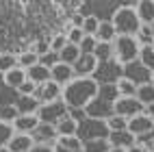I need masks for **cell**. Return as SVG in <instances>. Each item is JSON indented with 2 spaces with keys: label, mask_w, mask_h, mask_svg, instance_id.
<instances>
[{
  "label": "cell",
  "mask_w": 154,
  "mask_h": 152,
  "mask_svg": "<svg viewBox=\"0 0 154 152\" xmlns=\"http://www.w3.org/2000/svg\"><path fill=\"white\" fill-rule=\"evenodd\" d=\"M98 96V83L94 78H74L69 85L63 87V102L67 109H85Z\"/></svg>",
  "instance_id": "cell-1"
},
{
  "label": "cell",
  "mask_w": 154,
  "mask_h": 152,
  "mask_svg": "<svg viewBox=\"0 0 154 152\" xmlns=\"http://www.w3.org/2000/svg\"><path fill=\"white\" fill-rule=\"evenodd\" d=\"M113 28H115L117 35H126V37H135L141 28V22L137 17V11H135V5H124L119 7L115 13H113V20H111Z\"/></svg>",
  "instance_id": "cell-2"
},
{
  "label": "cell",
  "mask_w": 154,
  "mask_h": 152,
  "mask_svg": "<svg viewBox=\"0 0 154 152\" xmlns=\"http://www.w3.org/2000/svg\"><path fill=\"white\" fill-rule=\"evenodd\" d=\"M141 46L137 44L135 37H126V35H117V39L113 42V59L119 65H126L130 61H137Z\"/></svg>",
  "instance_id": "cell-3"
},
{
  "label": "cell",
  "mask_w": 154,
  "mask_h": 152,
  "mask_svg": "<svg viewBox=\"0 0 154 152\" xmlns=\"http://www.w3.org/2000/svg\"><path fill=\"white\" fill-rule=\"evenodd\" d=\"M111 130L106 126L104 119H85L78 124V130H76V137L80 141H91V139H109Z\"/></svg>",
  "instance_id": "cell-4"
},
{
  "label": "cell",
  "mask_w": 154,
  "mask_h": 152,
  "mask_svg": "<svg viewBox=\"0 0 154 152\" xmlns=\"http://www.w3.org/2000/svg\"><path fill=\"white\" fill-rule=\"evenodd\" d=\"M65 115H67V104L63 102V98H61V100H54V102H48V104H42V107H39V111H37L39 122L50 124V126H57Z\"/></svg>",
  "instance_id": "cell-5"
},
{
  "label": "cell",
  "mask_w": 154,
  "mask_h": 152,
  "mask_svg": "<svg viewBox=\"0 0 154 152\" xmlns=\"http://www.w3.org/2000/svg\"><path fill=\"white\" fill-rule=\"evenodd\" d=\"M91 78H94L98 85H115L122 78V65L115 59L104 61V63H98V67H96V72H94Z\"/></svg>",
  "instance_id": "cell-6"
},
{
  "label": "cell",
  "mask_w": 154,
  "mask_h": 152,
  "mask_svg": "<svg viewBox=\"0 0 154 152\" xmlns=\"http://www.w3.org/2000/svg\"><path fill=\"white\" fill-rule=\"evenodd\" d=\"M122 78L130 80L135 87H141V85H148L152 80V72L148 67H143L139 61H130V63L122 65Z\"/></svg>",
  "instance_id": "cell-7"
},
{
  "label": "cell",
  "mask_w": 154,
  "mask_h": 152,
  "mask_svg": "<svg viewBox=\"0 0 154 152\" xmlns=\"http://www.w3.org/2000/svg\"><path fill=\"white\" fill-rule=\"evenodd\" d=\"M113 111H115V115L130 119L135 115H141L143 111H146V107H143L137 98H117V102L113 104Z\"/></svg>",
  "instance_id": "cell-8"
},
{
  "label": "cell",
  "mask_w": 154,
  "mask_h": 152,
  "mask_svg": "<svg viewBox=\"0 0 154 152\" xmlns=\"http://www.w3.org/2000/svg\"><path fill=\"white\" fill-rule=\"evenodd\" d=\"M85 113H87V117L89 119H109V117H113L115 115V111H113V104L111 102H106V100H102V98H94L91 102L85 107Z\"/></svg>",
  "instance_id": "cell-9"
},
{
  "label": "cell",
  "mask_w": 154,
  "mask_h": 152,
  "mask_svg": "<svg viewBox=\"0 0 154 152\" xmlns=\"http://www.w3.org/2000/svg\"><path fill=\"white\" fill-rule=\"evenodd\" d=\"M30 137H33V141L39 144V146H50L52 148L57 144V139H59V133H57V126H50V124L39 122L37 128L30 133Z\"/></svg>",
  "instance_id": "cell-10"
},
{
  "label": "cell",
  "mask_w": 154,
  "mask_h": 152,
  "mask_svg": "<svg viewBox=\"0 0 154 152\" xmlns=\"http://www.w3.org/2000/svg\"><path fill=\"white\" fill-rule=\"evenodd\" d=\"M61 96H63V87H59L57 83H52V80H48V83L39 85V87L35 89V98H37L42 104H48V102H54V100H61Z\"/></svg>",
  "instance_id": "cell-11"
},
{
  "label": "cell",
  "mask_w": 154,
  "mask_h": 152,
  "mask_svg": "<svg viewBox=\"0 0 154 152\" xmlns=\"http://www.w3.org/2000/svg\"><path fill=\"white\" fill-rule=\"evenodd\" d=\"M72 67H74V76L76 78H89V76H94L96 67H98V61H96L94 54H80L78 61Z\"/></svg>",
  "instance_id": "cell-12"
},
{
  "label": "cell",
  "mask_w": 154,
  "mask_h": 152,
  "mask_svg": "<svg viewBox=\"0 0 154 152\" xmlns=\"http://www.w3.org/2000/svg\"><path fill=\"white\" fill-rule=\"evenodd\" d=\"M150 130H154V122H152L146 113L135 115V117L128 119V133L135 135V139L141 137V135H146V133H150Z\"/></svg>",
  "instance_id": "cell-13"
},
{
  "label": "cell",
  "mask_w": 154,
  "mask_h": 152,
  "mask_svg": "<svg viewBox=\"0 0 154 152\" xmlns=\"http://www.w3.org/2000/svg\"><path fill=\"white\" fill-rule=\"evenodd\" d=\"M74 78H76V76H74V67H72V65L57 63L52 70H50V80H52V83H57L59 87H65V85H69Z\"/></svg>",
  "instance_id": "cell-14"
},
{
  "label": "cell",
  "mask_w": 154,
  "mask_h": 152,
  "mask_svg": "<svg viewBox=\"0 0 154 152\" xmlns=\"http://www.w3.org/2000/svg\"><path fill=\"white\" fill-rule=\"evenodd\" d=\"M13 107L17 109L20 115H37V111H39V107H42V102H39L35 96H17V100H15Z\"/></svg>",
  "instance_id": "cell-15"
},
{
  "label": "cell",
  "mask_w": 154,
  "mask_h": 152,
  "mask_svg": "<svg viewBox=\"0 0 154 152\" xmlns=\"http://www.w3.org/2000/svg\"><path fill=\"white\" fill-rule=\"evenodd\" d=\"M52 152H83V141L74 137H59L52 146Z\"/></svg>",
  "instance_id": "cell-16"
},
{
  "label": "cell",
  "mask_w": 154,
  "mask_h": 152,
  "mask_svg": "<svg viewBox=\"0 0 154 152\" xmlns=\"http://www.w3.org/2000/svg\"><path fill=\"white\" fill-rule=\"evenodd\" d=\"M39 124L37 115H17V119L13 122V130L20 135H30Z\"/></svg>",
  "instance_id": "cell-17"
},
{
  "label": "cell",
  "mask_w": 154,
  "mask_h": 152,
  "mask_svg": "<svg viewBox=\"0 0 154 152\" xmlns=\"http://www.w3.org/2000/svg\"><path fill=\"white\" fill-rule=\"evenodd\" d=\"M109 144H111V148L128 150L130 146L137 144V139H135V135H130L128 130H119V133H111L109 135Z\"/></svg>",
  "instance_id": "cell-18"
},
{
  "label": "cell",
  "mask_w": 154,
  "mask_h": 152,
  "mask_svg": "<svg viewBox=\"0 0 154 152\" xmlns=\"http://www.w3.org/2000/svg\"><path fill=\"white\" fill-rule=\"evenodd\" d=\"M33 146H35V141H33V137H30V135H20V133H15V135L11 137V141L7 144V150H9V152H28Z\"/></svg>",
  "instance_id": "cell-19"
},
{
  "label": "cell",
  "mask_w": 154,
  "mask_h": 152,
  "mask_svg": "<svg viewBox=\"0 0 154 152\" xmlns=\"http://www.w3.org/2000/svg\"><path fill=\"white\" fill-rule=\"evenodd\" d=\"M96 39L100 44H113L117 39V33L113 28L111 20H100V26H98V33H96Z\"/></svg>",
  "instance_id": "cell-20"
},
{
  "label": "cell",
  "mask_w": 154,
  "mask_h": 152,
  "mask_svg": "<svg viewBox=\"0 0 154 152\" xmlns=\"http://www.w3.org/2000/svg\"><path fill=\"white\" fill-rule=\"evenodd\" d=\"M135 11H137V17L141 24H152L154 22V2L152 0H143V2H137L135 5Z\"/></svg>",
  "instance_id": "cell-21"
},
{
  "label": "cell",
  "mask_w": 154,
  "mask_h": 152,
  "mask_svg": "<svg viewBox=\"0 0 154 152\" xmlns=\"http://www.w3.org/2000/svg\"><path fill=\"white\" fill-rule=\"evenodd\" d=\"M26 78L39 87V85H44V83H48V80H50V70L44 67L42 63H37V65H33L30 70H26Z\"/></svg>",
  "instance_id": "cell-22"
},
{
  "label": "cell",
  "mask_w": 154,
  "mask_h": 152,
  "mask_svg": "<svg viewBox=\"0 0 154 152\" xmlns=\"http://www.w3.org/2000/svg\"><path fill=\"white\" fill-rule=\"evenodd\" d=\"M24 80H26V72H24L22 67H13V70H9L7 74H2V83L9 89H17Z\"/></svg>",
  "instance_id": "cell-23"
},
{
  "label": "cell",
  "mask_w": 154,
  "mask_h": 152,
  "mask_svg": "<svg viewBox=\"0 0 154 152\" xmlns=\"http://www.w3.org/2000/svg\"><path fill=\"white\" fill-rule=\"evenodd\" d=\"M78 57H80L78 46H72V44H67V46L59 52V61H61V63H65V65H74L76 61H78Z\"/></svg>",
  "instance_id": "cell-24"
},
{
  "label": "cell",
  "mask_w": 154,
  "mask_h": 152,
  "mask_svg": "<svg viewBox=\"0 0 154 152\" xmlns=\"http://www.w3.org/2000/svg\"><path fill=\"white\" fill-rule=\"evenodd\" d=\"M76 130H78V124H76L74 119H69L67 115L57 124V133H59V137H74Z\"/></svg>",
  "instance_id": "cell-25"
},
{
  "label": "cell",
  "mask_w": 154,
  "mask_h": 152,
  "mask_svg": "<svg viewBox=\"0 0 154 152\" xmlns=\"http://www.w3.org/2000/svg\"><path fill=\"white\" fill-rule=\"evenodd\" d=\"M135 98L139 100V102H141L143 107L152 104V102H154V85H152V83H148V85H141V87H137V94H135Z\"/></svg>",
  "instance_id": "cell-26"
},
{
  "label": "cell",
  "mask_w": 154,
  "mask_h": 152,
  "mask_svg": "<svg viewBox=\"0 0 154 152\" xmlns=\"http://www.w3.org/2000/svg\"><path fill=\"white\" fill-rule=\"evenodd\" d=\"M98 98L106 100V102H111V104H115L117 98H119L117 85H98Z\"/></svg>",
  "instance_id": "cell-27"
},
{
  "label": "cell",
  "mask_w": 154,
  "mask_h": 152,
  "mask_svg": "<svg viewBox=\"0 0 154 152\" xmlns=\"http://www.w3.org/2000/svg\"><path fill=\"white\" fill-rule=\"evenodd\" d=\"M137 61H139L143 67H148L150 72L154 74V48H152V46H143V48L139 50Z\"/></svg>",
  "instance_id": "cell-28"
},
{
  "label": "cell",
  "mask_w": 154,
  "mask_h": 152,
  "mask_svg": "<svg viewBox=\"0 0 154 152\" xmlns=\"http://www.w3.org/2000/svg\"><path fill=\"white\" fill-rule=\"evenodd\" d=\"M111 144L109 139H91V141H83V152H109Z\"/></svg>",
  "instance_id": "cell-29"
},
{
  "label": "cell",
  "mask_w": 154,
  "mask_h": 152,
  "mask_svg": "<svg viewBox=\"0 0 154 152\" xmlns=\"http://www.w3.org/2000/svg\"><path fill=\"white\" fill-rule=\"evenodd\" d=\"M37 63H39V57L33 52V50H24L22 54H17V67H22L24 72L30 70L33 65H37Z\"/></svg>",
  "instance_id": "cell-30"
},
{
  "label": "cell",
  "mask_w": 154,
  "mask_h": 152,
  "mask_svg": "<svg viewBox=\"0 0 154 152\" xmlns=\"http://www.w3.org/2000/svg\"><path fill=\"white\" fill-rule=\"evenodd\" d=\"M94 57H96L98 63L111 61V59H113V44H100V42H98V46H96V50H94Z\"/></svg>",
  "instance_id": "cell-31"
},
{
  "label": "cell",
  "mask_w": 154,
  "mask_h": 152,
  "mask_svg": "<svg viewBox=\"0 0 154 152\" xmlns=\"http://www.w3.org/2000/svg\"><path fill=\"white\" fill-rule=\"evenodd\" d=\"M117 91H119V98H135V94H137V87L130 83V80H126V78H119L117 80Z\"/></svg>",
  "instance_id": "cell-32"
},
{
  "label": "cell",
  "mask_w": 154,
  "mask_h": 152,
  "mask_svg": "<svg viewBox=\"0 0 154 152\" xmlns=\"http://www.w3.org/2000/svg\"><path fill=\"white\" fill-rule=\"evenodd\" d=\"M13 67H17V57L13 52H2L0 54V74H7Z\"/></svg>",
  "instance_id": "cell-33"
},
{
  "label": "cell",
  "mask_w": 154,
  "mask_h": 152,
  "mask_svg": "<svg viewBox=\"0 0 154 152\" xmlns=\"http://www.w3.org/2000/svg\"><path fill=\"white\" fill-rule=\"evenodd\" d=\"M135 39H137V44H139L141 48H143V46H152L154 35H152L150 26H148V24H141V28H139V33L135 35Z\"/></svg>",
  "instance_id": "cell-34"
},
{
  "label": "cell",
  "mask_w": 154,
  "mask_h": 152,
  "mask_svg": "<svg viewBox=\"0 0 154 152\" xmlns=\"http://www.w3.org/2000/svg\"><path fill=\"white\" fill-rule=\"evenodd\" d=\"M98 26H100V20L98 15H85V22H83V33L89 37H96L98 33Z\"/></svg>",
  "instance_id": "cell-35"
},
{
  "label": "cell",
  "mask_w": 154,
  "mask_h": 152,
  "mask_svg": "<svg viewBox=\"0 0 154 152\" xmlns=\"http://www.w3.org/2000/svg\"><path fill=\"white\" fill-rule=\"evenodd\" d=\"M106 126L111 133H119V130H128V119L126 117H119V115H113L106 119Z\"/></svg>",
  "instance_id": "cell-36"
},
{
  "label": "cell",
  "mask_w": 154,
  "mask_h": 152,
  "mask_svg": "<svg viewBox=\"0 0 154 152\" xmlns=\"http://www.w3.org/2000/svg\"><path fill=\"white\" fill-rule=\"evenodd\" d=\"M17 109L13 104H7V107H0V122H5V124H11L13 126V122L17 119Z\"/></svg>",
  "instance_id": "cell-37"
},
{
  "label": "cell",
  "mask_w": 154,
  "mask_h": 152,
  "mask_svg": "<svg viewBox=\"0 0 154 152\" xmlns=\"http://www.w3.org/2000/svg\"><path fill=\"white\" fill-rule=\"evenodd\" d=\"M96 46H98V39L85 35V37H83V42L78 44V50H80V54H94Z\"/></svg>",
  "instance_id": "cell-38"
},
{
  "label": "cell",
  "mask_w": 154,
  "mask_h": 152,
  "mask_svg": "<svg viewBox=\"0 0 154 152\" xmlns=\"http://www.w3.org/2000/svg\"><path fill=\"white\" fill-rule=\"evenodd\" d=\"M15 135V130L11 124H5V122H0V148H7V144L11 141V137Z\"/></svg>",
  "instance_id": "cell-39"
},
{
  "label": "cell",
  "mask_w": 154,
  "mask_h": 152,
  "mask_svg": "<svg viewBox=\"0 0 154 152\" xmlns=\"http://www.w3.org/2000/svg\"><path fill=\"white\" fill-rule=\"evenodd\" d=\"M67 46V37H65V33H59V35H54L52 39H50V50H52V52H61V50H63Z\"/></svg>",
  "instance_id": "cell-40"
},
{
  "label": "cell",
  "mask_w": 154,
  "mask_h": 152,
  "mask_svg": "<svg viewBox=\"0 0 154 152\" xmlns=\"http://www.w3.org/2000/svg\"><path fill=\"white\" fill-rule=\"evenodd\" d=\"M39 63H42L44 67H48V70H52L57 63H61V61H59V54L50 50V52H46V54H42V57H39Z\"/></svg>",
  "instance_id": "cell-41"
},
{
  "label": "cell",
  "mask_w": 154,
  "mask_h": 152,
  "mask_svg": "<svg viewBox=\"0 0 154 152\" xmlns=\"http://www.w3.org/2000/svg\"><path fill=\"white\" fill-rule=\"evenodd\" d=\"M65 37H67V44H72V46H78L80 42H83L85 33H83V28H72V26H69V30L65 33Z\"/></svg>",
  "instance_id": "cell-42"
},
{
  "label": "cell",
  "mask_w": 154,
  "mask_h": 152,
  "mask_svg": "<svg viewBox=\"0 0 154 152\" xmlns=\"http://www.w3.org/2000/svg\"><path fill=\"white\" fill-rule=\"evenodd\" d=\"M35 89H37V85H35V83H30V80L26 78L15 91H17V96H35Z\"/></svg>",
  "instance_id": "cell-43"
},
{
  "label": "cell",
  "mask_w": 154,
  "mask_h": 152,
  "mask_svg": "<svg viewBox=\"0 0 154 152\" xmlns=\"http://www.w3.org/2000/svg\"><path fill=\"white\" fill-rule=\"evenodd\" d=\"M67 117L74 119L76 124H80V122L87 119V113H85V109H67Z\"/></svg>",
  "instance_id": "cell-44"
},
{
  "label": "cell",
  "mask_w": 154,
  "mask_h": 152,
  "mask_svg": "<svg viewBox=\"0 0 154 152\" xmlns=\"http://www.w3.org/2000/svg\"><path fill=\"white\" fill-rule=\"evenodd\" d=\"M33 52H35L37 57H42V54L50 52V42H39V44H35V48H33Z\"/></svg>",
  "instance_id": "cell-45"
},
{
  "label": "cell",
  "mask_w": 154,
  "mask_h": 152,
  "mask_svg": "<svg viewBox=\"0 0 154 152\" xmlns=\"http://www.w3.org/2000/svg\"><path fill=\"white\" fill-rule=\"evenodd\" d=\"M83 22H85V15L76 13L74 17H72V28H83Z\"/></svg>",
  "instance_id": "cell-46"
},
{
  "label": "cell",
  "mask_w": 154,
  "mask_h": 152,
  "mask_svg": "<svg viewBox=\"0 0 154 152\" xmlns=\"http://www.w3.org/2000/svg\"><path fill=\"white\" fill-rule=\"evenodd\" d=\"M28 152H52V148H50V146H39V144H35Z\"/></svg>",
  "instance_id": "cell-47"
},
{
  "label": "cell",
  "mask_w": 154,
  "mask_h": 152,
  "mask_svg": "<svg viewBox=\"0 0 154 152\" xmlns=\"http://www.w3.org/2000/svg\"><path fill=\"white\" fill-rule=\"evenodd\" d=\"M143 113H146V115H148V117H150V119L154 122V102H152V104H148V107H146V111H143Z\"/></svg>",
  "instance_id": "cell-48"
},
{
  "label": "cell",
  "mask_w": 154,
  "mask_h": 152,
  "mask_svg": "<svg viewBox=\"0 0 154 152\" xmlns=\"http://www.w3.org/2000/svg\"><path fill=\"white\" fill-rule=\"evenodd\" d=\"M126 152H146V148H143V146H139V144H135V146H130Z\"/></svg>",
  "instance_id": "cell-49"
},
{
  "label": "cell",
  "mask_w": 154,
  "mask_h": 152,
  "mask_svg": "<svg viewBox=\"0 0 154 152\" xmlns=\"http://www.w3.org/2000/svg\"><path fill=\"white\" fill-rule=\"evenodd\" d=\"M109 152H126V150H122V148H111Z\"/></svg>",
  "instance_id": "cell-50"
},
{
  "label": "cell",
  "mask_w": 154,
  "mask_h": 152,
  "mask_svg": "<svg viewBox=\"0 0 154 152\" xmlns=\"http://www.w3.org/2000/svg\"><path fill=\"white\" fill-rule=\"evenodd\" d=\"M150 30H152V35H154V22H152V24H150Z\"/></svg>",
  "instance_id": "cell-51"
},
{
  "label": "cell",
  "mask_w": 154,
  "mask_h": 152,
  "mask_svg": "<svg viewBox=\"0 0 154 152\" xmlns=\"http://www.w3.org/2000/svg\"><path fill=\"white\" fill-rule=\"evenodd\" d=\"M0 152H9V150H7V148H0Z\"/></svg>",
  "instance_id": "cell-52"
},
{
  "label": "cell",
  "mask_w": 154,
  "mask_h": 152,
  "mask_svg": "<svg viewBox=\"0 0 154 152\" xmlns=\"http://www.w3.org/2000/svg\"><path fill=\"white\" fill-rule=\"evenodd\" d=\"M150 83H152V85H154V74H152V80H150Z\"/></svg>",
  "instance_id": "cell-53"
},
{
  "label": "cell",
  "mask_w": 154,
  "mask_h": 152,
  "mask_svg": "<svg viewBox=\"0 0 154 152\" xmlns=\"http://www.w3.org/2000/svg\"><path fill=\"white\" fill-rule=\"evenodd\" d=\"M152 48H154V42H152Z\"/></svg>",
  "instance_id": "cell-54"
}]
</instances>
